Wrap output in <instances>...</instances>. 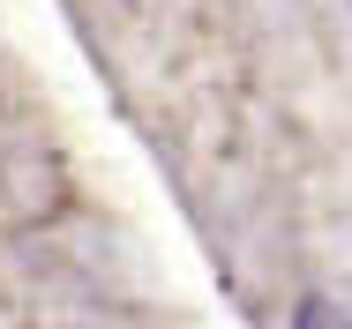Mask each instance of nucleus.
I'll return each instance as SVG.
<instances>
[{
  "mask_svg": "<svg viewBox=\"0 0 352 329\" xmlns=\"http://www.w3.org/2000/svg\"><path fill=\"white\" fill-rule=\"evenodd\" d=\"M292 322H300V329H352L330 299H300V315H292Z\"/></svg>",
  "mask_w": 352,
  "mask_h": 329,
  "instance_id": "obj_1",
  "label": "nucleus"
}]
</instances>
